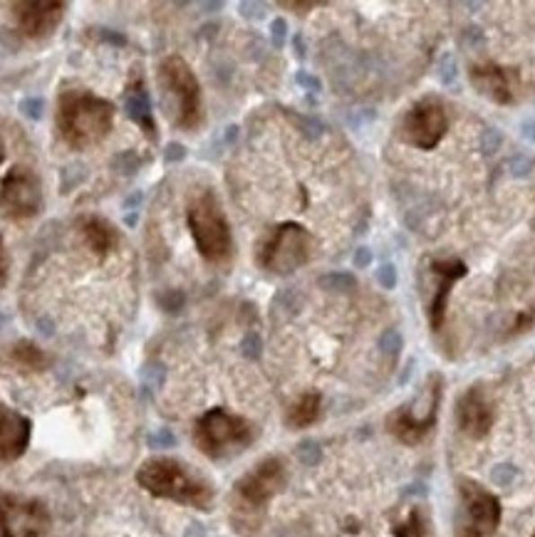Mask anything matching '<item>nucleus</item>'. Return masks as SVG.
I'll list each match as a JSON object with an SVG mask.
<instances>
[{"label":"nucleus","instance_id":"473e14b6","mask_svg":"<svg viewBox=\"0 0 535 537\" xmlns=\"http://www.w3.org/2000/svg\"><path fill=\"white\" fill-rule=\"evenodd\" d=\"M355 263H357V265H370V253H367V250H362V253H357V258H355Z\"/></svg>","mask_w":535,"mask_h":537},{"label":"nucleus","instance_id":"bb28decb","mask_svg":"<svg viewBox=\"0 0 535 537\" xmlns=\"http://www.w3.org/2000/svg\"><path fill=\"white\" fill-rule=\"evenodd\" d=\"M380 282L382 288L391 290L394 285H397V270H394V265H384V268L380 270Z\"/></svg>","mask_w":535,"mask_h":537},{"label":"nucleus","instance_id":"1a4fd4ad","mask_svg":"<svg viewBox=\"0 0 535 537\" xmlns=\"http://www.w3.org/2000/svg\"><path fill=\"white\" fill-rule=\"evenodd\" d=\"M52 515L35 498L0 493V537H48Z\"/></svg>","mask_w":535,"mask_h":537},{"label":"nucleus","instance_id":"a211bd4d","mask_svg":"<svg viewBox=\"0 0 535 537\" xmlns=\"http://www.w3.org/2000/svg\"><path fill=\"white\" fill-rule=\"evenodd\" d=\"M77 233H80V240H83L84 248L100 260L112 256L117 246H119V230H117L112 221H107L102 216L80 218Z\"/></svg>","mask_w":535,"mask_h":537},{"label":"nucleus","instance_id":"2eb2a0df","mask_svg":"<svg viewBox=\"0 0 535 537\" xmlns=\"http://www.w3.org/2000/svg\"><path fill=\"white\" fill-rule=\"evenodd\" d=\"M432 270L434 278H436V288H434L432 302H429V322H432V330L439 332L443 327V320H446L449 292H452L453 282L466 275V263L459 258L434 260Z\"/></svg>","mask_w":535,"mask_h":537},{"label":"nucleus","instance_id":"ddd939ff","mask_svg":"<svg viewBox=\"0 0 535 537\" xmlns=\"http://www.w3.org/2000/svg\"><path fill=\"white\" fill-rule=\"evenodd\" d=\"M494 403L484 386H471L456 403V424L469 438H484L494 426Z\"/></svg>","mask_w":535,"mask_h":537},{"label":"nucleus","instance_id":"5701e85b","mask_svg":"<svg viewBox=\"0 0 535 537\" xmlns=\"http://www.w3.org/2000/svg\"><path fill=\"white\" fill-rule=\"evenodd\" d=\"M8 275H11V253L5 248V240L0 238V290L5 288Z\"/></svg>","mask_w":535,"mask_h":537},{"label":"nucleus","instance_id":"c85d7f7f","mask_svg":"<svg viewBox=\"0 0 535 537\" xmlns=\"http://www.w3.org/2000/svg\"><path fill=\"white\" fill-rule=\"evenodd\" d=\"M531 325H533V315H531V312H521V315H518V320H515V325H513V332L528 330Z\"/></svg>","mask_w":535,"mask_h":537},{"label":"nucleus","instance_id":"4be33fe9","mask_svg":"<svg viewBox=\"0 0 535 537\" xmlns=\"http://www.w3.org/2000/svg\"><path fill=\"white\" fill-rule=\"evenodd\" d=\"M426 530H429L426 513H424L422 507H414L404 523L394 525V537H424L426 535Z\"/></svg>","mask_w":535,"mask_h":537},{"label":"nucleus","instance_id":"2f4dec72","mask_svg":"<svg viewBox=\"0 0 535 537\" xmlns=\"http://www.w3.org/2000/svg\"><path fill=\"white\" fill-rule=\"evenodd\" d=\"M523 134H525V139H531V142H535V125H533V122H528V125H523Z\"/></svg>","mask_w":535,"mask_h":537},{"label":"nucleus","instance_id":"20e7f679","mask_svg":"<svg viewBox=\"0 0 535 537\" xmlns=\"http://www.w3.org/2000/svg\"><path fill=\"white\" fill-rule=\"evenodd\" d=\"M159 87L164 92L166 107H169L174 125L184 132L198 129L204 122L201 84L184 57L169 55L164 63L159 65Z\"/></svg>","mask_w":535,"mask_h":537},{"label":"nucleus","instance_id":"9d476101","mask_svg":"<svg viewBox=\"0 0 535 537\" xmlns=\"http://www.w3.org/2000/svg\"><path fill=\"white\" fill-rule=\"evenodd\" d=\"M446 126H449V119H446L442 100L439 97H424L404 114L399 125V136L407 144L429 152L442 142V136L446 134Z\"/></svg>","mask_w":535,"mask_h":537},{"label":"nucleus","instance_id":"412c9836","mask_svg":"<svg viewBox=\"0 0 535 537\" xmlns=\"http://www.w3.org/2000/svg\"><path fill=\"white\" fill-rule=\"evenodd\" d=\"M127 107H129V117H132L134 122L145 126L146 134L154 139L156 126L152 125V107H149V97H146L145 84L136 82L129 87V92H127Z\"/></svg>","mask_w":535,"mask_h":537},{"label":"nucleus","instance_id":"f3484780","mask_svg":"<svg viewBox=\"0 0 535 537\" xmlns=\"http://www.w3.org/2000/svg\"><path fill=\"white\" fill-rule=\"evenodd\" d=\"M436 413H439V409H432V411L426 413H417L412 403H407V406H401V409L390 413L387 429H390V434L394 436V438H399L401 444L417 446L419 441H424V436L429 434L434 426H436Z\"/></svg>","mask_w":535,"mask_h":537},{"label":"nucleus","instance_id":"c756f323","mask_svg":"<svg viewBox=\"0 0 535 537\" xmlns=\"http://www.w3.org/2000/svg\"><path fill=\"white\" fill-rule=\"evenodd\" d=\"M511 169H513L515 176H525L531 171V161H528V159H513V161H511Z\"/></svg>","mask_w":535,"mask_h":537},{"label":"nucleus","instance_id":"a878e982","mask_svg":"<svg viewBox=\"0 0 535 537\" xmlns=\"http://www.w3.org/2000/svg\"><path fill=\"white\" fill-rule=\"evenodd\" d=\"M453 74H456V65H453L452 55H443L442 60V82L443 84H452L453 82Z\"/></svg>","mask_w":535,"mask_h":537},{"label":"nucleus","instance_id":"f257e3e1","mask_svg":"<svg viewBox=\"0 0 535 537\" xmlns=\"http://www.w3.org/2000/svg\"><path fill=\"white\" fill-rule=\"evenodd\" d=\"M114 102L87 90H65L57 97L55 129L73 152L100 146L114 129Z\"/></svg>","mask_w":535,"mask_h":537},{"label":"nucleus","instance_id":"aec40b11","mask_svg":"<svg viewBox=\"0 0 535 537\" xmlns=\"http://www.w3.org/2000/svg\"><path fill=\"white\" fill-rule=\"evenodd\" d=\"M320 411H322V399H320V394L308 392L303 394L298 402L290 406L285 421H288L290 429H308V426H312L318 421Z\"/></svg>","mask_w":535,"mask_h":537},{"label":"nucleus","instance_id":"39448f33","mask_svg":"<svg viewBox=\"0 0 535 537\" xmlns=\"http://www.w3.org/2000/svg\"><path fill=\"white\" fill-rule=\"evenodd\" d=\"M315 253V238L300 223H280L258 246V265L276 275H288L308 265Z\"/></svg>","mask_w":535,"mask_h":537},{"label":"nucleus","instance_id":"0eeeda50","mask_svg":"<svg viewBox=\"0 0 535 537\" xmlns=\"http://www.w3.org/2000/svg\"><path fill=\"white\" fill-rule=\"evenodd\" d=\"M42 211V184L40 176L31 166L15 164L0 178V213L22 223L31 221Z\"/></svg>","mask_w":535,"mask_h":537},{"label":"nucleus","instance_id":"393cba45","mask_svg":"<svg viewBox=\"0 0 535 537\" xmlns=\"http://www.w3.org/2000/svg\"><path fill=\"white\" fill-rule=\"evenodd\" d=\"M401 347V337L397 332H387L384 337H382V350L387 351V354H394V351Z\"/></svg>","mask_w":535,"mask_h":537},{"label":"nucleus","instance_id":"7c9ffc66","mask_svg":"<svg viewBox=\"0 0 535 537\" xmlns=\"http://www.w3.org/2000/svg\"><path fill=\"white\" fill-rule=\"evenodd\" d=\"M501 146V136L494 134V132H486V142H484V149H486V154H491L494 149H498Z\"/></svg>","mask_w":535,"mask_h":537},{"label":"nucleus","instance_id":"6e6552de","mask_svg":"<svg viewBox=\"0 0 535 537\" xmlns=\"http://www.w3.org/2000/svg\"><path fill=\"white\" fill-rule=\"evenodd\" d=\"M461 517L456 520V537H491L501 523V503L476 481H459Z\"/></svg>","mask_w":535,"mask_h":537},{"label":"nucleus","instance_id":"9b49d317","mask_svg":"<svg viewBox=\"0 0 535 537\" xmlns=\"http://www.w3.org/2000/svg\"><path fill=\"white\" fill-rule=\"evenodd\" d=\"M288 483V471H285V463L270 455L266 461L248 471L241 481L236 483V496L243 500V506L248 507H263L268 506L270 498H276L285 488Z\"/></svg>","mask_w":535,"mask_h":537},{"label":"nucleus","instance_id":"7ed1b4c3","mask_svg":"<svg viewBox=\"0 0 535 537\" xmlns=\"http://www.w3.org/2000/svg\"><path fill=\"white\" fill-rule=\"evenodd\" d=\"M189 230L198 256L211 265H224L233 256V236L224 206L214 191H198L186 208Z\"/></svg>","mask_w":535,"mask_h":537},{"label":"nucleus","instance_id":"b1692460","mask_svg":"<svg viewBox=\"0 0 535 537\" xmlns=\"http://www.w3.org/2000/svg\"><path fill=\"white\" fill-rule=\"evenodd\" d=\"M513 478H515V468L513 465H498L494 471V481H496V486H511L513 483Z\"/></svg>","mask_w":535,"mask_h":537},{"label":"nucleus","instance_id":"4468645a","mask_svg":"<svg viewBox=\"0 0 535 537\" xmlns=\"http://www.w3.org/2000/svg\"><path fill=\"white\" fill-rule=\"evenodd\" d=\"M32 421L0 399V463L18 461L31 446Z\"/></svg>","mask_w":535,"mask_h":537},{"label":"nucleus","instance_id":"dca6fc26","mask_svg":"<svg viewBox=\"0 0 535 537\" xmlns=\"http://www.w3.org/2000/svg\"><path fill=\"white\" fill-rule=\"evenodd\" d=\"M471 84L476 92H481L496 104H511L515 100L513 87L518 82V74L513 70H505L501 65H474L471 67Z\"/></svg>","mask_w":535,"mask_h":537},{"label":"nucleus","instance_id":"f8f14e48","mask_svg":"<svg viewBox=\"0 0 535 537\" xmlns=\"http://www.w3.org/2000/svg\"><path fill=\"white\" fill-rule=\"evenodd\" d=\"M15 30L25 40H42L60 28L67 13V3L62 0H21L11 5Z\"/></svg>","mask_w":535,"mask_h":537},{"label":"nucleus","instance_id":"f704fd0d","mask_svg":"<svg viewBox=\"0 0 535 537\" xmlns=\"http://www.w3.org/2000/svg\"><path fill=\"white\" fill-rule=\"evenodd\" d=\"M533 537H535V535H533Z\"/></svg>","mask_w":535,"mask_h":537},{"label":"nucleus","instance_id":"6ab92c4d","mask_svg":"<svg viewBox=\"0 0 535 537\" xmlns=\"http://www.w3.org/2000/svg\"><path fill=\"white\" fill-rule=\"evenodd\" d=\"M8 359H11L18 369H22V372H45V369L50 367V357H48L35 342L28 340L15 342L11 347Z\"/></svg>","mask_w":535,"mask_h":537},{"label":"nucleus","instance_id":"f03ea898","mask_svg":"<svg viewBox=\"0 0 535 537\" xmlns=\"http://www.w3.org/2000/svg\"><path fill=\"white\" fill-rule=\"evenodd\" d=\"M136 481L146 493L162 498V500L179 503V506L208 510L214 503V490L206 481L198 478L194 471H189V465L176 461V458H166V455L149 458L139 468Z\"/></svg>","mask_w":535,"mask_h":537},{"label":"nucleus","instance_id":"423d86ee","mask_svg":"<svg viewBox=\"0 0 535 537\" xmlns=\"http://www.w3.org/2000/svg\"><path fill=\"white\" fill-rule=\"evenodd\" d=\"M256 438L253 424L226 409H211L194 426V444L208 458L238 454Z\"/></svg>","mask_w":535,"mask_h":537},{"label":"nucleus","instance_id":"cd10ccee","mask_svg":"<svg viewBox=\"0 0 535 537\" xmlns=\"http://www.w3.org/2000/svg\"><path fill=\"white\" fill-rule=\"evenodd\" d=\"M320 3H315V0H312V3H290V0H283V3H280V8H285V11H295V13H308V11H312V8H318Z\"/></svg>","mask_w":535,"mask_h":537},{"label":"nucleus","instance_id":"72a5a7b5","mask_svg":"<svg viewBox=\"0 0 535 537\" xmlns=\"http://www.w3.org/2000/svg\"><path fill=\"white\" fill-rule=\"evenodd\" d=\"M5 161V144H3V136H0V164Z\"/></svg>","mask_w":535,"mask_h":537}]
</instances>
